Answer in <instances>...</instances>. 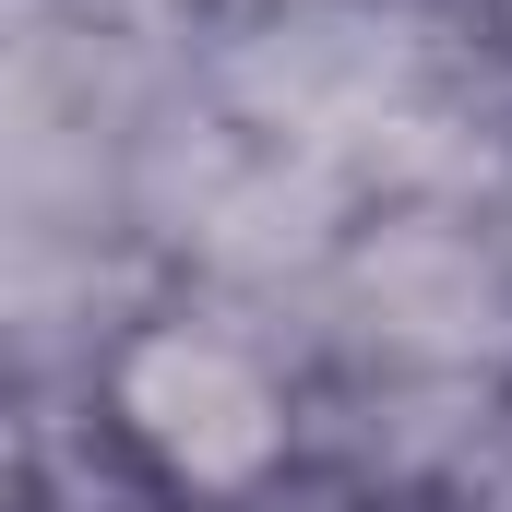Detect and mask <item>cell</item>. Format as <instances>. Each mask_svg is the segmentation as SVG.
Listing matches in <instances>:
<instances>
[{
  "label": "cell",
  "instance_id": "obj_1",
  "mask_svg": "<svg viewBox=\"0 0 512 512\" xmlns=\"http://www.w3.org/2000/svg\"><path fill=\"white\" fill-rule=\"evenodd\" d=\"M72 393L167 512H251L310 465V346L251 298L143 286L84 346Z\"/></svg>",
  "mask_w": 512,
  "mask_h": 512
},
{
  "label": "cell",
  "instance_id": "obj_2",
  "mask_svg": "<svg viewBox=\"0 0 512 512\" xmlns=\"http://www.w3.org/2000/svg\"><path fill=\"white\" fill-rule=\"evenodd\" d=\"M358 215H370L358 167L239 131L191 72L155 84V108L131 131V167H120V227H131L155 286L251 298V310H286V322L322 286V262L346 251Z\"/></svg>",
  "mask_w": 512,
  "mask_h": 512
},
{
  "label": "cell",
  "instance_id": "obj_3",
  "mask_svg": "<svg viewBox=\"0 0 512 512\" xmlns=\"http://www.w3.org/2000/svg\"><path fill=\"white\" fill-rule=\"evenodd\" d=\"M298 346L322 393L489 405L512 382V215L465 191H382L298 298Z\"/></svg>",
  "mask_w": 512,
  "mask_h": 512
},
{
  "label": "cell",
  "instance_id": "obj_4",
  "mask_svg": "<svg viewBox=\"0 0 512 512\" xmlns=\"http://www.w3.org/2000/svg\"><path fill=\"white\" fill-rule=\"evenodd\" d=\"M215 12H227V0H60L48 24L108 36V48H143V60H191V48L215 36Z\"/></svg>",
  "mask_w": 512,
  "mask_h": 512
},
{
  "label": "cell",
  "instance_id": "obj_5",
  "mask_svg": "<svg viewBox=\"0 0 512 512\" xmlns=\"http://www.w3.org/2000/svg\"><path fill=\"white\" fill-rule=\"evenodd\" d=\"M429 512H512V382L489 393V417L465 429V453L441 465V489H429Z\"/></svg>",
  "mask_w": 512,
  "mask_h": 512
},
{
  "label": "cell",
  "instance_id": "obj_6",
  "mask_svg": "<svg viewBox=\"0 0 512 512\" xmlns=\"http://www.w3.org/2000/svg\"><path fill=\"white\" fill-rule=\"evenodd\" d=\"M227 12H310V0H227ZM227 12H215V24H227Z\"/></svg>",
  "mask_w": 512,
  "mask_h": 512
}]
</instances>
